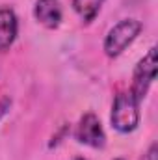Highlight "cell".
<instances>
[{
    "label": "cell",
    "mask_w": 158,
    "mask_h": 160,
    "mask_svg": "<svg viewBox=\"0 0 158 160\" xmlns=\"http://www.w3.org/2000/svg\"><path fill=\"white\" fill-rule=\"evenodd\" d=\"M34 17L36 21L48 30H54L62 24L63 9L60 0H36L34 6Z\"/></svg>",
    "instance_id": "5b68a950"
},
{
    "label": "cell",
    "mask_w": 158,
    "mask_h": 160,
    "mask_svg": "<svg viewBox=\"0 0 158 160\" xmlns=\"http://www.w3.org/2000/svg\"><path fill=\"white\" fill-rule=\"evenodd\" d=\"M19 34V19L11 8H0V52L9 50Z\"/></svg>",
    "instance_id": "8992f818"
},
{
    "label": "cell",
    "mask_w": 158,
    "mask_h": 160,
    "mask_svg": "<svg viewBox=\"0 0 158 160\" xmlns=\"http://www.w3.org/2000/svg\"><path fill=\"white\" fill-rule=\"evenodd\" d=\"M114 160H125V158H114Z\"/></svg>",
    "instance_id": "8fae6325"
},
{
    "label": "cell",
    "mask_w": 158,
    "mask_h": 160,
    "mask_svg": "<svg viewBox=\"0 0 158 160\" xmlns=\"http://www.w3.org/2000/svg\"><path fill=\"white\" fill-rule=\"evenodd\" d=\"M11 104H13V101H11V97H9V95L0 97V121H2L6 116H7V114H9Z\"/></svg>",
    "instance_id": "ba28073f"
},
{
    "label": "cell",
    "mask_w": 158,
    "mask_h": 160,
    "mask_svg": "<svg viewBox=\"0 0 158 160\" xmlns=\"http://www.w3.org/2000/svg\"><path fill=\"white\" fill-rule=\"evenodd\" d=\"M75 140L93 149H102L106 145V134H104L102 123L93 112H86L78 119L75 128Z\"/></svg>",
    "instance_id": "277c9868"
},
{
    "label": "cell",
    "mask_w": 158,
    "mask_h": 160,
    "mask_svg": "<svg viewBox=\"0 0 158 160\" xmlns=\"http://www.w3.org/2000/svg\"><path fill=\"white\" fill-rule=\"evenodd\" d=\"M110 123L121 134H130L138 128V125H140V101L132 95L130 89L117 91L114 104H112Z\"/></svg>",
    "instance_id": "6da1fadb"
},
{
    "label": "cell",
    "mask_w": 158,
    "mask_h": 160,
    "mask_svg": "<svg viewBox=\"0 0 158 160\" xmlns=\"http://www.w3.org/2000/svg\"><path fill=\"white\" fill-rule=\"evenodd\" d=\"M73 160H87V158H82V157H78V158H73Z\"/></svg>",
    "instance_id": "30bf717a"
},
{
    "label": "cell",
    "mask_w": 158,
    "mask_h": 160,
    "mask_svg": "<svg viewBox=\"0 0 158 160\" xmlns=\"http://www.w3.org/2000/svg\"><path fill=\"white\" fill-rule=\"evenodd\" d=\"M102 4H104V0H73V9L82 19V22L89 24L101 13Z\"/></svg>",
    "instance_id": "52a82bcc"
},
{
    "label": "cell",
    "mask_w": 158,
    "mask_h": 160,
    "mask_svg": "<svg viewBox=\"0 0 158 160\" xmlns=\"http://www.w3.org/2000/svg\"><path fill=\"white\" fill-rule=\"evenodd\" d=\"M143 24L138 19H123L117 24H114L102 43V50L108 58H117L121 56L134 41L141 34Z\"/></svg>",
    "instance_id": "7a4b0ae2"
},
{
    "label": "cell",
    "mask_w": 158,
    "mask_h": 160,
    "mask_svg": "<svg viewBox=\"0 0 158 160\" xmlns=\"http://www.w3.org/2000/svg\"><path fill=\"white\" fill-rule=\"evenodd\" d=\"M156 71H158V48L156 47H151L143 54V58L136 63L134 75H132L130 91H132V95L140 102L145 99V95L149 93L153 82L156 80Z\"/></svg>",
    "instance_id": "3957f363"
},
{
    "label": "cell",
    "mask_w": 158,
    "mask_h": 160,
    "mask_svg": "<svg viewBox=\"0 0 158 160\" xmlns=\"http://www.w3.org/2000/svg\"><path fill=\"white\" fill-rule=\"evenodd\" d=\"M140 160H158V145L156 143H151L149 149L141 155V158Z\"/></svg>",
    "instance_id": "9c48e42d"
}]
</instances>
